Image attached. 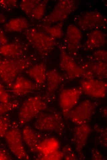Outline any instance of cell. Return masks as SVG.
Segmentation results:
<instances>
[{"mask_svg": "<svg viewBox=\"0 0 107 160\" xmlns=\"http://www.w3.org/2000/svg\"><path fill=\"white\" fill-rule=\"evenodd\" d=\"M63 25V22H61L53 26L43 23L38 24L37 26L40 30L55 39L62 36Z\"/></svg>", "mask_w": 107, "mask_h": 160, "instance_id": "603a6c76", "label": "cell"}, {"mask_svg": "<svg viewBox=\"0 0 107 160\" xmlns=\"http://www.w3.org/2000/svg\"><path fill=\"white\" fill-rule=\"evenodd\" d=\"M81 30L77 26L70 25L67 27L64 43L68 50L74 51L79 49L82 38Z\"/></svg>", "mask_w": 107, "mask_h": 160, "instance_id": "9a60e30c", "label": "cell"}, {"mask_svg": "<svg viewBox=\"0 0 107 160\" xmlns=\"http://www.w3.org/2000/svg\"><path fill=\"white\" fill-rule=\"evenodd\" d=\"M40 88V85L23 76L19 75L15 79L11 88L14 95L20 97L38 90Z\"/></svg>", "mask_w": 107, "mask_h": 160, "instance_id": "5bb4252c", "label": "cell"}, {"mask_svg": "<svg viewBox=\"0 0 107 160\" xmlns=\"http://www.w3.org/2000/svg\"><path fill=\"white\" fill-rule=\"evenodd\" d=\"M76 6V2L74 0H59L51 12L43 18L42 22L48 25L62 22L74 10Z\"/></svg>", "mask_w": 107, "mask_h": 160, "instance_id": "52a82bcc", "label": "cell"}, {"mask_svg": "<svg viewBox=\"0 0 107 160\" xmlns=\"http://www.w3.org/2000/svg\"><path fill=\"white\" fill-rule=\"evenodd\" d=\"M47 107L46 103L39 96H32L27 98L19 109L18 114L19 124L23 125L30 121Z\"/></svg>", "mask_w": 107, "mask_h": 160, "instance_id": "277c9868", "label": "cell"}, {"mask_svg": "<svg viewBox=\"0 0 107 160\" xmlns=\"http://www.w3.org/2000/svg\"><path fill=\"white\" fill-rule=\"evenodd\" d=\"M19 104L18 102L16 100L10 101L7 103L0 102V116L17 108Z\"/></svg>", "mask_w": 107, "mask_h": 160, "instance_id": "4316f807", "label": "cell"}, {"mask_svg": "<svg viewBox=\"0 0 107 160\" xmlns=\"http://www.w3.org/2000/svg\"><path fill=\"white\" fill-rule=\"evenodd\" d=\"M96 106V104L93 102L85 100L70 111L68 118L77 126L87 123L94 114Z\"/></svg>", "mask_w": 107, "mask_h": 160, "instance_id": "ba28073f", "label": "cell"}, {"mask_svg": "<svg viewBox=\"0 0 107 160\" xmlns=\"http://www.w3.org/2000/svg\"><path fill=\"white\" fill-rule=\"evenodd\" d=\"M18 6V3L17 0H0V7L6 11L12 10Z\"/></svg>", "mask_w": 107, "mask_h": 160, "instance_id": "f546056e", "label": "cell"}, {"mask_svg": "<svg viewBox=\"0 0 107 160\" xmlns=\"http://www.w3.org/2000/svg\"><path fill=\"white\" fill-rule=\"evenodd\" d=\"M64 155L62 151L58 150L47 154L38 153L36 159L40 160H59L62 159L64 157Z\"/></svg>", "mask_w": 107, "mask_h": 160, "instance_id": "484cf974", "label": "cell"}, {"mask_svg": "<svg viewBox=\"0 0 107 160\" xmlns=\"http://www.w3.org/2000/svg\"><path fill=\"white\" fill-rule=\"evenodd\" d=\"M59 67L69 80L82 77L84 79H94L93 74L82 67L79 66L68 54L63 46L60 47Z\"/></svg>", "mask_w": 107, "mask_h": 160, "instance_id": "3957f363", "label": "cell"}, {"mask_svg": "<svg viewBox=\"0 0 107 160\" xmlns=\"http://www.w3.org/2000/svg\"><path fill=\"white\" fill-rule=\"evenodd\" d=\"M90 71L98 79L104 80L107 78V63L102 62H92L82 66Z\"/></svg>", "mask_w": 107, "mask_h": 160, "instance_id": "ffe728a7", "label": "cell"}, {"mask_svg": "<svg viewBox=\"0 0 107 160\" xmlns=\"http://www.w3.org/2000/svg\"><path fill=\"white\" fill-rule=\"evenodd\" d=\"M8 43V38L3 30L0 27V47Z\"/></svg>", "mask_w": 107, "mask_h": 160, "instance_id": "d6a6232c", "label": "cell"}, {"mask_svg": "<svg viewBox=\"0 0 107 160\" xmlns=\"http://www.w3.org/2000/svg\"><path fill=\"white\" fill-rule=\"evenodd\" d=\"M10 156L4 150L0 149V160H7L10 159Z\"/></svg>", "mask_w": 107, "mask_h": 160, "instance_id": "e575fe53", "label": "cell"}, {"mask_svg": "<svg viewBox=\"0 0 107 160\" xmlns=\"http://www.w3.org/2000/svg\"><path fill=\"white\" fill-rule=\"evenodd\" d=\"M11 124L9 118L2 115L0 116V138L5 136Z\"/></svg>", "mask_w": 107, "mask_h": 160, "instance_id": "83f0119b", "label": "cell"}, {"mask_svg": "<svg viewBox=\"0 0 107 160\" xmlns=\"http://www.w3.org/2000/svg\"><path fill=\"white\" fill-rule=\"evenodd\" d=\"M91 128L87 123L77 126L74 129V141L78 158L83 159L84 156L83 150L85 145Z\"/></svg>", "mask_w": 107, "mask_h": 160, "instance_id": "7c38bea8", "label": "cell"}, {"mask_svg": "<svg viewBox=\"0 0 107 160\" xmlns=\"http://www.w3.org/2000/svg\"><path fill=\"white\" fill-rule=\"evenodd\" d=\"M60 143L58 140L53 137L43 139L37 147V152L42 154L51 153L59 150Z\"/></svg>", "mask_w": 107, "mask_h": 160, "instance_id": "7402d4cb", "label": "cell"}, {"mask_svg": "<svg viewBox=\"0 0 107 160\" xmlns=\"http://www.w3.org/2000/svg\"><path fill=\"white\" fill-rule=\"evenodd\" d=\"M63 81L62 76L56 69L51 70L46 74V97L51 96Z\"/></svg>", "mask_w": 107, "mask_h": 160, "instance_id": "ac0fdd59", "label": "cell"}, {"mask_svg": "<svg viewBox=\"0 0 107 160\" xmlns=\"http://www.w3.org/2000/svg\"><path fill=\"white\" fill-rule=\"evenodd\" d=\"M80 87L83 93L92 97L103 98L106 95L107 83L104 80L84 79L81 81Z\"/></svg>", "mask_w": 107, "mask_h": 160, "instance_id": "8fae6325", "label": "cell"}, {"mask_svg": "<svg viewBox=\"0 0 107 160\" xmlns=\"http://www.w3.org/2000/svg\"><path fill=\"white\" fill-rule=\"evenodd\" d=\"M78 28L84 31L98 30L106 25L107 19L97 11H92L81 14L76 18Z\"/></svg>", "mask_w": 107, "mask_h": 160, "instance_id": "9c48e42d", "label": "cell"}, {"mask_svg": "<svg viewBox=\"0 0 107 160\" xmlns=\"http://www.w3.org/2000/svg\"><path fill=\"white\" fill-rule=\"evenodd\" d=\"M10 96L4 86L0 82V102L7 103L10 101Z\"/></svg>", "mask_w": 107, "mask_h": 160, "instance_id": "1f68e13d", "label": "cell"}, {"mask_svg": "<svg viewBox=\"0 0 107 160\" xmlns=\"http://www.w3.org/2000/svg\"><path fill=\"white\" fill-rule=\"evenodd\" d=\"M29 23L27 20L24 17H17L12 18L4 25V30L8 32H18L28 29Z\"/></svg>", "mask_w": 107, "mask_h": 160, "instance_id": "44dd1931", "label": "cell"}, {"mask_svg": "<svg viewBox=\"0 0 107 160\" xmlns=\"http://www.w3.org/2000/svg\"><path fill=\"white\" fill-rule=\"evenodd\" d=\"M105 43V34L99 30H94L89 34L83 48L86 50H91L101 47Z\"/></svg>", "mask_w": 107, "mask_h": 160, "instance_id": "e0dca14e", "label": "cell"}, {"mask_svg": "<svg viewBox=\"0 0 107 160\" xmlns=\"http://www.w3.org/2000/svg\"><path fill=\"white\" fill-rule=\"evenodd\" d=\"M23 142L25 143L30 152H37V147L43 139L39 133L29 126H25L22 132Z\"/></svg>", "mask_w": 107, "mask_h": 160, "instance_id": "2e32d148", "label": "cell"}, {"mask_svg": "<svg viewBox=\"0 0 107 160\" xmlns=\"http://www.w3.org/2000/svg\"><path fill=\"white\" fill-rule=\"evenodd\" d=\"M24 34L28 43L42 56H47L56 44L55 39L34 28L26 30Z\"/></svg>", "mask_w": 107, "mask_h": 160, "instance_id": "7a4b0ae2", "label": "cell"}, {"mask_svg": "<svg viewBox=\"0 0 107 160\" xmlns=\"http://www.w3.org/2000/svg\"><path fill=\"white\" fill-rule=\"evenodd\" d=\"M92 159L93 160H102L103 157L97 150L93 149L91 151Z\"/></svg>", "mask_w": 107, "mask_h": 160, "instance_id": "836d02e7", "label": "cell"}, {"mask_svg": "<svg viewBox=\"0 0 107 160\" xmlns=\"http://www.w3.org/2000/svg\"><path fill=\"white\" fill-rule=\"evenodd\" d=\"M18 124L15 122L11 123L4 137L11 152L18 159L28 160L29 156L25 148L22 133Z\"/></svg>", "mask_w": 107, "mask_h": 160, "instance_id": "5b68a950", "label": "cell"}, {"mask_svg": "<svg viewBox=\"0 0 107 160\" xmlns=\"http://www.w3.org/2000/svg\"><path fill=\"white\" fill-rule=\"evenodd\" d=\"M26 70L28 75L36 84L41 86L46 82V65L40 63L30 66Z\"/></svg>", "mask_w": 107, "mask_h": 160, "instance_id": "d6986e66", "label": "cell"}, {"mask_svg": "<svg viewBox=\"0 0 107 160\" xmlns=\"http://www.w3.org/2000/svg\"><path fill=\"white\" fill-rule=\"evenodd\" d=\"M32 62L29 58H5L0 59V78L11 88L19 75L31 66Z\"/></svg>", "mask_w": 107, "mask_h": 160, "instance_id": "6da1fadb", "label": "cell"}, {"mask_svg": "<svg viewBox=\"0 0 107 160\" xmlns=\"http://www.w3.org/2000/svg\"><path fill=\"white\" fill-rule=\"evenodd\" d=\"M80 87L62 90L59 96V104L64 116L68 118L70 111L77 104L82 94Z\"/></svg>", "mask_w": 107, "mask_h": 160, "instance_id": "30bf717a", "label": "cell"}, {"mask_svg": "<svg viewBox=\"0 0 107 160\" xmlns=\"http://www.w3.org/2000/svg\"><path fill=\"white\" fill-rule=\"evenodd\" d=\"M64 157L65 160H77V158L73 152L72 148L69 146H66L63 149Z\"/></svg>", "mask_w": 107, "mask_h": 160, "instance_id": "4dcf8cb0", "label": "cell"}, {"mask_svg": "<svg viewBox=\"0 0 107 160\" xmlns=\"http://www.w3.org/2000/svg\"><path fill=\"white\" fill-rule=\"evenodd\" d=\"M106 50H99L96 51L89 56V58L92 62H102L107 63V53Z\"/></svg>", "mask_w": 107, "mask_h": 160, "instance_id": "f1b7e54d", "label": "cell"}, {"mask_svg": "<svg viewBox=\"0 0 107 160\" xmlns=\"http://www.w3.org/2000/svg\"><path fill=\"white\" fill-rule=\"evenodd\" d=\"M26 44L20 41H14L0 47V54L6 58H19L24 57L27 49Z\"/></svg>", "mask_w": 107, "mask_h": 160, "instance_id": "4fadbf2b", "label": "cell"}, {"mask_svg": "<svg viewBox=\"0 0 107 160\" xmlns=\"http://www.w3.org/2000/svg\"><path fill=\"white\" fill-rule=\"evenodd\" d=\"M6 21V17L0 13V23H5Z\"/></svg>", "mask_w": 107, "mask_h": 160, "instance_id": "d590c367", "label": "cell"}, {"mask_svg": "<svg viewBox=\"0 0 107 160\" xmlns=\"http://www.w3.org/2000/svg\"><path fill=\"white\" fill-rule=\"evenodd\" d=\"M41 1L38 0H23L20 3V7L22 10L30 17L34 8Z\"/></svg>", "mask_w": 107, "mask_h": 160, "instance_id": "d4e9b609", "label": "cell"}, {"mask_svg": "<svg viewBox=\"0 0 107 160\" xmlns=\"http://www.w3.org/2000/svg\"><path fill=\"white\" fill-rule=\"evenodd\" d=\"M47 2V0L41 1L34 8L30 17L37 20L42 19L44 17Z\"/></svg>", "mask_w": 107, "mask_h": 160, "instance_id": "cb8c5ba5", "label": "cell"}, {"mask_svg": "<svg viewBox=\"0 0 107 160\" xmlns=\"http://www.w3.org/2000/svg\"><path fill=\"white\" fill-rule=\"evenodd\" d=\"M36 118L34 125L38 130L59 133L64 129L65 126L62 118L58 113L41 112Z\"/></svg>", "mask_w": 107, "mask_h": 160, "instance_id": "8992f818", "label": "cell"}]
</instances>
